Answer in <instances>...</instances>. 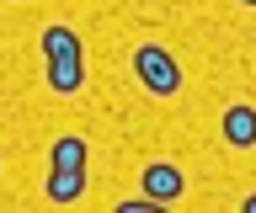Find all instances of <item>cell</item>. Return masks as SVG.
<instances>
[{"mask_svg":"<svg viewBox=\"0 0 256 213\" xmlns=\"http://www.w3.org/2000/svg\"><path fill=\"white\" fill-rule=\"evenodd\" d=\"M240 5H256V0H240Z\"/></svg>","mask_w":256,"mask_h":213,"instance_id":"cell-9","label":"cell"},{"mask_svg":"<svg viewBox=\"0 0 256 213\" xmlns=\"http://www.w3.org/2000/svg\"><path fill=\"white\" fill-rule=\"evenodd\" d=\"M187 192V176L176 171L171 160H155V165H144V197L150 203H160V208H171L176 197Z\"/></svg>","mask_w":256,"mask_h":213,"instance_id":"cell-2","label":"cell"},{"mask_svg":"<svg viewBox=\"0 0 256 213\" xmlns=\"http://www.w3.org/2000/svg\"><path fill=\"white\" fill-rule=\"evenodd\" d=\"M48 59H86V53H80L75 27H64V21L43 27V64H48Z\"/></svg>","mask_w":256,"mask_h":213,"instance_id":"cell-4","label":"cell"},{"mask_svg":"<svg viewBox=\"0 0 256 213\" xmlns=\"http://www.w3.org/2000/svg\"><path fill=\"white\" fill-rule=\"evenodd\" d=\"M43 192H48V203H75V197L86 192V171H59V165H54Z\"/></svg>","mask_w":256,"mask_h":213,"instance_id":"cell-6","label":"cell"},{"mask_svg":"<svg viewBox=\"0 0 256 213\" xmlns=\"http://www.w3.org/2000/svg\"><path fill=\"white\" fill-rule=\"evenodd\" d=\"M224 139H230L235 149H251V144H256V107L235 101V107L224 112Z\"/></svg>","mask_w":256,"mask_h":213,"instance_id":"cell-3","label":"cell"},{"mask_svg":"<svg viewBox=\"0 0 256 213\" xmlns=\"http://www.w3.org/2000/svg\"><path fill=\"white\" fill-rule=\"evenodd\" d=\"M134 69H139V80L150 85L155 96H176V91H182V64H176V59L160 48V43H139V53H134Z\"/></svg>","mask_w":256,"mask_h":213,"instance_id":"cell-1","label":"cell"},{"mask_svg":"<svg viewBox=\"0 0 256 213\" xmlns=\"http://www.w3.org/2000/svg\"><path fill=\"white\" fill-rule=\"evenodd\" d=\"M48 165H59V171H86V139H54Z\"/></svg>","mask_w":256,"mask_h":213,"instance_id":"cell-7","label":"cell"},{"mask_svg":"<svg viewBox=\"0 0 256 213\" xmlns=\"http://www.w3.org/2000/svg\"><path fill=\"white\" fill-rule=\"evenodd\" d=\"M240 213H256V192H251V197H246V203H240Z\"/></svg>","mask_w":256,"mask_h":213,"instance_id":"cell-8","label":"cell"},{"mask_svg":"<svg viewBox=\"0 0 256 213\" xmlns=\"http://www.w3.org/2000/svg\"><path fill=\"white\" fill-rule=\"evenodd\" d=\"M48 85L59 96H75L86 85V59H48Z\"/></svg>","mask_w":256,"mask_h":213,"instance_id":"cell-5","label":"cell"}]
</instances>
